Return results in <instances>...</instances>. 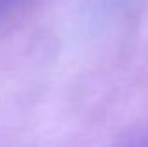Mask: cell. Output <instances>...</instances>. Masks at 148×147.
<instances>
[{
	"label": "cell",
	"mask_w": 148,
	"mask_h": 147,
	"mask_svg": "<svg viewBox=\"0 0 148 147\" xmlns=\"http://www.w3.org/2000/svg\"><path fill=\"white\" fill-rule=\"evenodd\" d=\"M13 2H15V0H0V11L6 10V8H10Z\"/></svg>",
	"instance_id": "obj_1"
},
{
	"label": "cell",
	"mask_w": 148,
	"mask_h": 147,
	"mask_svg": "<svg viewBox=\"0 0 148 147\" xmlns=\"http://www.w3.org/2000/svg\"><path fill=\"white\" fill-rule=\"evenodd\" d=\"M146 145H148V141H146Z\"/></svg>",
	"instance_id": "obj_2"
}]
</instances>
